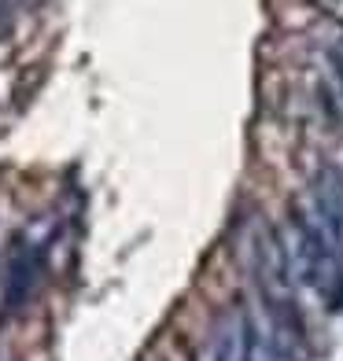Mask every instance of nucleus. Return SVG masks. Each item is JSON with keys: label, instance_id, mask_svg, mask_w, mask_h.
<instances>
[{"label": "nucleus", "instance_id": "4", "mask_svg": "<svg viewBox=\"0 0 343 361\" xmlns=\"http://www.w3.org/2000/svg\"><path fill=\"white\" fill-rule=\"evenodd\" d=\"M310 195H314V210L321 214V221L336 233V240L343 243V170L339 166H321L310 180Z\"/></svg>", "mask_w": 343, "mask_h": 361}, {"label": "nucleus", "instance_id": "5", "mask_svg": "<svg viewBox=\"0 0 343 361\" xmlns=\"http://www.w3.org/2000/svg\"><path fill=\"white\" fill-rule=\"evenodd\" d=\"M321 104H325V111H329L332 118L343 126V74L332 71V78L321 81Z\"/></svg>", "mask_w": 343, "mask_h": 361}, {"label": "nucleus", "instance_id": "3", "mask_svg": "<svg viewBox=\"0 0 343 361\" xmlns=\"http://www.w3.org/2000/svg\"><path fill=\"white\" fill-rule=\"evenodd\" d=\"M41 269H44V258L37 243H26V240H15V247L8 255V276H4V295L11 306H19L30 299L34 284L41 281Z\"/></svg>", "mask_w": 343, "mask_h": 361}, {"label": "nucleus", "instance_id": "2", "mask_svg": "<svg viewBox=\"0 0 343 361\" xmlns=\"http://www.w3.org/2000/svg\"><path fill=\"white\" fill-rule=\"evenodd\" d=\"M263 336L258 324L243 306H229L215 324V343H210V361H255Z\"/></svg>", "mask_w": 343, "mask_h": 361}, {"label": "nucleus", "instance_id": "1", "mask_svg": "<svg viewBox=\"0 0 343 361\" xmlns=\"http://www.w3.org/2000/svg\"><path fill=\"white\" fill-rule=\"evenodd\" d=\"M243 243H248V269L258 284L263 306H299L281 228H273L266 218H251Z\"/></svg>", "mask_w": 343, "mask_h": 361}]
</instances>
